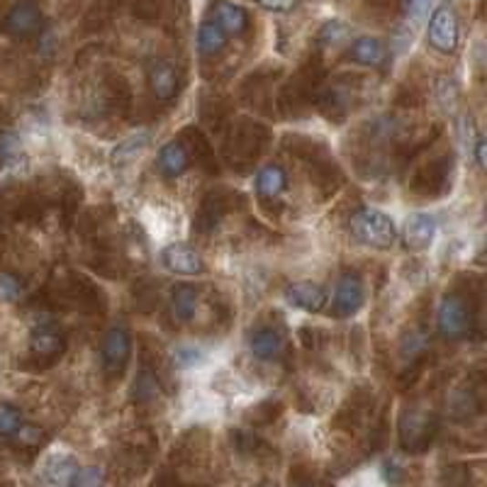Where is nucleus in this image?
<instances>
[{"mask_svg": "<svg viewBox=\"0 0 487 487\" xmlns=\"http://www.w3.org/2000/svg\"><path fill=\"white\" fill-rule=\"evenodd\" d=\"M5 30L17 39L35 37L42 30V10L35 0H23L5 17Z\"/></svg>", "mask_w": 487, "mask_h": 487, "instance_id": "obj_11", "label": "nucleus"}, {"mask_svg": "<svg viewBox=\"0 0 487 487\" xmlns=\"http://www.w3.org/2000/svg\"><path fill=\"white\" fill-rule=\"evenodd\" d=\"M232 207H234V195L229 191L207 192L205 198H202V202H200L198 217H195V227H198L200 232H212Z\"/></svg>", "mask_w": 487, "mask_h": 487, "instance_id": "obj_14", "label": "nucleus"}, {"mask_svg": "<svg viewBox=\"0 0 487 487\" xmlns=\"http://www.w3.org/2000/svg\"><path fill=\"white\" fill-rule=\"evenodd\" d=\"M347 35L348 30L344 23H326L325 30H322V42L325 45H337V42H344Z\"/></svg>", "mask_w": 487, "mask_h": 487, "instance_id": "obj_35", "label": "nucleus"}, {"mask_svg": "<svg viewBox=\"0 0 487 487\" xmlns=\"http://www.w3.org/2000/svg\"><path fill=\"white\" fill-rule=\"evenodd\" d=\"M67 351V337L52 325H39L30 334V356L42 366H52Z\"/></svg>", "mask_w": 487, "mask_h": 487, "instance_id": "obj_10", "label": "nucleus"}, {"mask_svg": "<svg viewBox=\"0 0 487 487\" xmlns=\"http://www.w3.org/2000/svg\"><path fill=\"white\" fill-rule=\"evenodd\" d=\"M398 434L407 453H424L439 434V417L424 407H407L399 417Z\"/></svg>", "mask_w": 487, "mask_h": 487, "instance_id": "obj_3", "label": "nucleus"}, {"mask_svg": "<svg viewBox=\"0 0 487 487\" xmlns=\"http://www.w3.org/2000/svg\"><path fill=\"white\" fill-rule=\"evenodd\" d=\"M20 290H23V285H20L16 275L0 274V300L3 303H16L20 297Z\"/></svg>", "mask_w": 487, "mask_h": 487, "instance_id": "obj_33", "label": "nucleus"}, {"mask_svg": "<svg viewBox=\"0 0 487 487\" xmlns=\"http://www.w3.org/2000/svg\"><path fill=\"white\" fill-rule=\"evenodd\" d=\"M191 166V156H188V149L183 147V141H169L163 144V149L159 151V171H161L166 178H178L183 176L185 171Z\"/></svg>", "mask_w": 487, "mask_h": 487, "instance_id": "obj_22", "label": "nucleus"}, {"mask_svg": "<svg viewBox=\"0 0 487 487\" xmlns=\"http://www.w3.org/2000/svg\"><path fill=\"white\" fill-rule=\"evenodd\" d=\"M285 185H288V176L281 166H264V169L256 173V192H259L264 200H275L281 198L285 192Z\"/></svg>", "mask_w": 487, "mask_h": 487, "instance_id": "obj_24", "label": "nucleus"}, {"mask_svg": "<svg viewBox=\"0 0 487 487\" xmlns=\"http://www.w3.org/2000/svg\"><path fill=\"white\" fill-rule=\"evenodd\" d=\"M319 90H322V71L317 68H300L293 81L283 88L281 105L285 110H305L317 100Z\"/></svg>", "mask_w": 487, "mask_h": 487, "instance_id": "obj_6", "label": "nucleus"}, {"mask_svg": "<svg viewBox=\"0 0 487 487\" xmlns=\"http://www.w3.org/2000/svg\"><path fill=\"white\" fill-rule=\"evenodd\" d=\"M295 487H332V485H329V482H325V480L307 478V480H300Z\"/></svg>", "mask_w": 487, "mask_h": 487, "instance_id": "obj_40", "label": "nucleus"}, {"mask_svg": "<svg viewBox=\"0 0 487 487\" xmlns=\"http://www.w3.org/2000/svg\"><path fill=\"white\" fill-rule=\"evenodd\" d=\"M436 236V220L431 214L414 212L407 217L405 232H402V239H405V246L409 252H424L431 246Z\"/></svg>", "mask_w": 487, "mask_h": 487, "instance_id": "obj_17", "label": "nucleus"}, {"mask_svg": "<svg viewBox=\"0 0 487 487\" xmlns=\"http://www.w3.org/2000/svg\"><path fill=\"white\" fill-rule=\"evenodd\" d=\"M214 23L220 25L224 35H244L249 30V13L242 8V5H234V3H227V0H217L212 5Z\"/></svg>", "mask_w": 487, "mask_h": 487, "instance_id": "obj_20", "label": "nucleus"}, {"mask_svg": "<svg viewBox=\"0 0 487 487\" xmlns=\"http://www.w3.org/2000/svg\"><path fill=\"white\" fill-rule=\"evenodd\" d=\"M183 147L188 149V156H191V161H195L200 169L210 171L214 173L217 171V161H214V149L210 147V141L200 130L195 127H188L183 132Z\"/></svg>", "mask_w": 487, "mask_h": 487, "instance_id": "obj_21", "label": "nucleus"}, {"mask_svg": "<svg viewBox=\"0 0 487 487\" xmlns=\"http://www.w3.org/2000/svg\"><path fill=\"white\" fill-rule=\"evenodd\" d=\"M163 266L178 275H200L205 274V261L188 244H171L161 254Z\"/></svg>", "mask_w": 487, "mask_h": 487, "instance_id": "obj_15", "label": "nucleus"}, {"mask_svg": "<svg viewBox=\"0 0 487 487\" xmlns=\"http://www.w3.org/2000/svg\"><path fill=\"white\" fill-rule=\"evenodd\" d=\"M451 178H453V156H434L431 161L421 163L420 169L414 171L409 191L421 198H439L451 191Z\"/></svg>", "mask_w": 487, "mask_h": 487, "instance_id": "obj_5", "label": "nucleus"}, {"mask_svg": "<svg viewBox=\"0 0 487 487\" xmlns=\"http://www.w3.org/2000/svg\"><path fill=\"white\" fill-rule=\"evenodd\" d=\"M132 356V337L125 326H110L108 334L103 337V347H100V361L108 378H119L122 370L127 368V361Z\"/></svg>", "mask_w": 487, "mask_h": 487, "instance_id": "obj_8", "label": "nucleus"}, {"mask_svg": "<svg viewBox=\"0 0 487 487\" xmlns=\"http://www.w3.org/2000/svg\"><path fill=\"white\" fill-rule=\"evenodd\" d=\"M76 468H78V465L74 463V458L54 456L52 461H49V465H47V480H49L54 487H71Z\"/></svg>", "mask_w": 487, "mask_h": 487, "instance_id": "obj_28", "label": "nucleus"}, {"mask_svg": "<svg viewBox=\"0 0 487 487\" xmlns=\"http://www.w3.org/2000/svg\"><path fill=\"white\" fill-rule=\"evenodd\" d=\"M149 147V134L147 132H140V134H132V137H127L125 141H119L118 147L112 149V156L110 161L115 169H125V166H130V163L137 159V156L144 151V149Z\"/></svg>", "mask_w": 487, "mask_h": 487, "instance_id": "obj_25", "label": "nucleus"}, {"mask_svg": "<svg viewBox=\"0 0 487 487\" xmlns=\"http://www.w3.org/2000/svg\"><path fill=\"white\" fill-rule=\"evenodd\" d=\"M351 234L356 242L373 246V249H390L392 244L398 242V227L390 214L376 207H361L358 212L351 217Z\"/></svg>", "mask_w": 487, "mask_h": 487, "instance_id": "obj_4", "label": "nucleus"}, {"mask_svg": "<svg viewBox=\"0 0 487 487\" xmlns=\"http://www.w3.org/2000/svg\"><path fill=\"white\" fill-rule=\"evenodd\" d=\"M105 472L100 468H76L71 487H103Z\"/></svg>", "mask_w": 487, "mask_h": 487, "instance_id": "obj_32", "label": "nucleus"}, {"mask_svg": "<svg viewBox=\"0 0 487 487\" xmlns=\"http://www.w3.org/2000/svg\"><path fill=\"white\" fill-rule=\"evenodd\" d=\"M431 3H434V0H407V13L412 16L414 23H420V20L427 17Z\"/></svg>", "mask_w": 487, "mask_h": 487, "instance_id": "obj_37", "label": "nucleus"}, {"mask_svg": "<svg viewBox=\"0 0 487 487\" xmlns=\"http://www.w3.org/2000/svg\"><path fill=\"white\" fill-rule=\"evenodd\" d=\"M427 37H429V45L434 47L436 52H441V54L456 52L458 37H461L456 10L451 8V5H439V8L431 13V20H429Z\"/></svg>", "mask_w": 487, "mask_h": 487, "instance_id": "obj_9", "label": "nucleus"}, {"mask_svg": "<svg viewBox=\"0 0 487 487\" xmlns=\"http://www.w3.org/2000/svg\"><path fill=\"white\" fill-rule=\"evenodd\" d=\"M436 96H439V100H441L443 108H453L456 105V86H453V81H449V78H441L439 81V90H436Z\"/></svg>", "mask_w": 487, "mask_h": 487, "instance_id": "obj_36", "label": "nucleus"}, {"mask_svg": "<svg viewBox=\"0 0 487 487\" xmlns=\"http://www.w3.org/2000/svg\"><path fill=\"white\" fill-rule=\"evenodd\" d=\"M227 47V35L214 20L200 25L198 30V49L202 57H217Z\"/></svg>", "mask_w": 487, "mask_h": 487, "instance_id": "obj_26", "label": "nucleus"}, {"mask_svg": "<svg viewBox=\"0 0 487 487\" xmlns=\"http://www.w3.org/2000/svg\"><path fill=\"white\" fill-rule=\"evenodd\" d=\"M10 441L16 443V446H20V449H39L42 443H45V434H42V429L35 427V424H27L25 421L23 427H20V431H17Z\"/></svg>", "mask_w": 487, "mask_h": 487, "instance_id": "obj_31", "label": "nucleus"}, {"mask_svg": "<svg viewBox=\"0 0 487 487\" xmlns=\"http://www.w3.org/2000/svg\"><path fill=\"white\" fill-rule=\"evenodd\" d=\"M25 424L23 412L17 407L8 405V402H0V439H13Z\"/></svg>", "mask_w": 487, "mask_h": 487, "instance_id": "obj_30", "label": "nucleus"}, {"mask_svg": "<svg viewBox=\"0 0 487 487\" xmlns=\"http://www.w3.org/2000/svg\"><path fill=\"white\" fill-rule=\"evenodd\" d=\"M266 127L249 118H242L232 125L227 140H224V156H227L229 166H234V169H252L254 163L259 161V156L266 151Z\"/></svg>", "mask_w": 487, "mask_h": 487, "instance_id": "obj_1", "label": "nucleus"}, {"mask_svg": "<svg viewBox=\"0 0 487 487\" xmlns=\"http://www.w3.org/2000/svg\"><path fill=\"white\" fill-rule=\"evenodd\" d=\"M278 414H281V405H278L275 399H266V402H261V405L254 409L252 420L256 421V424H268V421H274Z\"/></svg>", "mask_w": 487, "mask_h": 487, "instance_id": "obj_34", "label": "nucleus"}, {"mask_svg": "<svg viewBox=\"0 0 487 487\" xmlns=\"http://www.w3.org/2000/svg\"><path fill=\"white\" fill-rule=\"evenodd\" d=\"M351 61L358 64V67H383L385 59H388V49L378 37H358L351 45V52H348Z\"/></svg>", "mask_w": 487, "mask_h": 487, "instance_id": "obj_23", "label": "nucleus"}, {"mask_svg": "<svg viewBox=\"0 0 487 487\" xmlns=\"http://www.w3.org/2000/svg\"><path fill=\"white\" fill-rule=\"evenodd\" d=\"M285 300H288L293 307L305 312H322L326 305V293L322 285L310 281L293 283L288 290H285Z\"/></svg>", "mask_w": 487, "mask_h": 487, "instance_id": "obj_18", "label": "nucleus"}, {"mask_svg": "<svg viewBox=\"0 0 487 487\" xmlns=\"http://www.w3.org/2000/svg\"><path fill=\"white\" fill-rule=\"evenodd\" d=\"M252 354L261 361H278L285 354V339L278 329H271V326H261L252 334Z\"/></svg>", "mask_w": 487, "mask_h": 487, "instance_id": "obj_19", "label": "nucleus"}, {"mask_svg": "<svg viewBox=\"0 0 487 487\" xmlns=\"http://www.w3.org/2000/svg\"><path fill=\"white\" fill-rule=\"evenodd\" d=\"M354 98H356V88L351 83H332L326 88L319 90L317 103L319 108L325 110V115L329 119H344L354 108Z\"/></svg>", "mask_w": 487, "mask_h": 487, "instance_id": "obj_12", "label": "nucleus"}, {"mask_svg": "<svg viewBox=\"0 0 487 487\" xmlns=\"http://www.w3.org/2000/svg\"><path fill=\"white\" fill-rule=\"evenodd\" d=\"M154 487H178V485H176V480L171 478V475H161V478L154 482Z\"/></svg>", "mask_w": 487, "mask_h": 487, "instance_id": "obj_41", "label": "nucleus"}, {"mask_svg": "<svg viewBox=\"0 0 487 487\" xmlns=\"http://www.w3.org/2000/svg\"><path fill=\"white\" fill-rule=\"evenodd\" d=\"M171 310L181 322H191L198 312V290L192 285H178L171 295Z\"/></svg>", "mask_w": 487, "mask_h": 487, "instance_id": "obj_27", "label": "nucleus"}, {"mask_svg": "<svg viewBox=\"0 0 487 487\" xmlns=\"http://www.w3.org/2000/svg\"><path fill=\"white\" fill-rule=\"evenodd\" d=\"M181 88V74L171 61H156L149 68V90L154 93L159 103H169L178 96Z\"/></svg>", "mask_w": 487, "mask_h": 487, "instance_id": "obj_16", "label": "nucleus"}, {"mask_svg": "<svg viewBox=\"0 0 487 487\" xmlns=\"http://www.w3.org/2000/svg\"><path fill=\"white\" fill-rule=\"evenodd\" d=\"M49 295L57 307H74V310H100L103 307V293L81 275L71 271H57L49 283Z\"/></svg>", "mask_w": 487, "mask_h": 487, "instance_id": "obj_2", "label": "nucleus"}, {"mask_svg": "<svg viewBox=\"0 0 487 487\" xmlns=\"http://www.w3.org/2000/svg\"><path fill=\"white\" fill-rule=\"evenodd\" d=\"M485 149H487V141L485 137H478L475 140V159H478V166L480 169H485Z\"/></svg>", "mask_w": 487, "mask_h": 487, "instance_id": "obj_39", "label": "nucleus"}, {"mask_svg": "<svg viewBox=\"0 0 487 487\" xmlns=\"http://www.w3.org/2000/svg\"><path fill=\"white\" fill-rule=\"evenodd\" d=\"M261 8L274 10V13H288L295 8V0H256Z\"/></svg>", "mask_w": 487, "mask_h": 487, "instance_id": "obj_38", "label": "nucleus"}, {"mask_svg": "<svg viewBox=\"0 0 487 487\" xmlns=\"http://www.w3.org/2000/svg\"><path fill=\"white\" fill-rule=\"evenodd\" d=\"M134 402L140 405H149L159 398V378H156L154 370L141 368L140 376H137V383H134Z\"/></svg>", "mask_w": 487, "mask_h": 487, "instance_id": "obj_29", "label": "nucleus"}, {"mask_svg": "<svg viewBox=\"0 0 487 487\" xmlns=\"http://www.w3.org/2000/svg\"><path fill=\"white\" fill-rule=\"evenodd\" d=\"M363 305V283L356 274L341 275L337 283V293H334L332 310L337 317H354L356 312L361 310Z\"/></svg>", "mask_w": 487, "mask_h": 487, "instance_id": "obj_13", "label": "nucleus"}, {"mask_svg": "<svg viewBox=\"0 0 487 487\" xmlns=\"http://www.w3.org/2000/svg\"><path fill=\"white\" fill-rule=\"evenodd\" d=\"M436 325H439V334L446 341H458L468 337L471 332V307L465 303V297L449 295L443 297L439 315H436Z\"/></svg>", "mask_w": 487, "mask_h": 487, "instance_id": "obj_7", "label": "nucleus"}]
</instances>
